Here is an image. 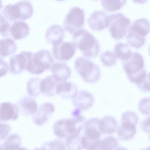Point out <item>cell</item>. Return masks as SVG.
Returning a JSON list of instances; mask_svg holds the SVG:
<instances>
[{"label":"cell","mask_w":150,"mask_h":150,"mask_svg":"<svg viewBox=\"0 0 150 150\" xmlns=\"http://www.w3.org/2000/svg\"><path fill=\"white\" fill-rule=\"evenodd\" d=\"M76 49V47L73 42L62 41L53 45L52 53L57 60L65 61L73 57Z\"/></svg>","instance_id":"30bf717a"},{"label":"cell","mask_w":150,"mask_h":150,"mask_svg":"<svg viewBox=\"0 0 150 150\" xmlns=\"http://www.w3.org/2000/svg\"><path fill=\"white\" fill-rule=\"evenodd\" d=\"M3 5L2 4V1L0 0V10L3 7Z\"/></svg>","instance_id":"7bdbcfd3"},{"label":"cell","mask_w":150,"mask_h":150,"mask_svg":"<svg viewBox=\"0 0 150 150\" xmlns=\"http://www.w3.org/2000/svg\"><path fill=\"white\" fill-rule=\"evenodd\" d=\"M100 141L99 138H92L84 135L81 137L82 148L89 150L99 149Z\"/></svg>","instance_id":"4dcf8cb0"},{"label":"cell","mask_w":150,"mask_h":150,"mask_svg":"<svg viewBox=\"0 0 150 150\" xmlns=\"http://www.w3.org/2000/svg\"><path fill=\"white\" fill-rule=\"evenodd\" d=\"M84 135L90 137L99 138L102 134L100 125V120L93 118L87 120L84 125Z\"/></svg>","instance_id":"44dd1931"},{"label":"cell","mask_w":150,"mask_h":150,"mask_svg":"<svg viewBox=\"0 0 150 150\" xmlns=\"http://www.w3.org/2000/svg\"><path fill=\"white\" fill-rule=\"evenodd\" d=\"M74 68L86 83H93L100 79V71L99 66L85 57L77 58L74 62Z\"/></svg>","instance_id":"277c9868"},{"label":"cell","mask_w":150,"mask_h":150,"mask_svg":"<svg viewBox=\"0 0 150 150\" xmlns=\"http://www.w3.org/2000/svg\"><path fill=\"white\" fill-rule=\"evenodd\" d=\"M16 45L14 41L9 38L0 40V55L1 57L10 56L16 51Z\"/></svg>","instance_id":"603a6c76"},{"label":"cell","mask_w":150,"mask_h":150,"mask_svg":"<svg viewBox=\"0 0 150 150\" xmlns=\"http://www.w3.org/2000/svg\"><path fill=\"white\" fill-rule=\"evenodd\" d=\"M138 88L144 92L149 91V75L148 76L142 81L137 84Z\"/></svg>","instance_id":"74e56055"},{"label":"cell","mask_w":150,"mask_h":150,"mask_svg":"<svg viewBox=\"0 0 150 150\" xmlns=\"http://www.w3.org/2000/svg\"><path fill=\"white\" fill-rule=\"evenodd\" d=\"M109 31L111 37L116 40L122 38L126 35L130 20L121 13L108 16Z\"/></svg>","instance_id":"8992f818"},{"label":"cell","mask_w":150,"mask_h":150,"mask_svg":"<svg viewBox=\"0 0 150 150\" xmlns=\"http://www.w3.org/2000/svg\"><path fill=\"white\" fill-rule=\"evenodd\" d=\"M69 119H62L57 121L53 126L54 135L60 139L80 134L85 118L81 114L73 116Z\"/></svg>","instance_id":"7a4b0ae2"},{"label":"cell","mask_w":150,"mask_h":150,"mask_svg":"<svg viewBox=\"0 0 150 150\" xmlns=\"http://www.w3.org/2000/svg\"><path fill=\"white\" fill-rule=\"evenodd\" d=\"M11 130V127L8 125L0 122V139H3L7 137Z\"/></svg>","instance_id":"8d00e7d4"},{"label":"cell","mask_w":150,"mask_h":150,"mask_svg":"<svg viewBox=\"0 0 150 150\" xmlns=\"http://www.w3.org/2000/svg\"><path fill=\"white\" fill-rule=\"evenodd\" d=\"M114 52L116 57L122 60L128 58L132 54V51L128 45L122 42L117 43L116 44Z\"/></svg>","instance_id":"83f0119b"},{"label":"cell","mask_w":150,"mask_h":150,"mask_svg":"<svg viewBox=\"0 0 150 150\" xmlns=\"http://www.w3.org/2000/svg\"><path fill=\"white\" fill-rule=\"evenodd\" d=\"M87 22L90 28L96 31L107 28L109 24L108 16L101 11H94L89 16Z\"/></svg>","instance_id":"5bb4252c"},{"label":"cell","mask_w":150,"mask_h":150,"mask_svg":"<svg viewBox=\"0 0 150 150\" xmlns=\"http://www.w3.org/2000/svg\"><path fill=\"white\" fill-rule=\"evenodd\" d=\"M56 0L58 1H63L64 0Z\"/></svg>","instance_id":"ee69618b"},{"label":"cell","mask_w":150,"mask_h":150,"mask_svg":"<svg viewBox=\"0 0 150 150\" xmlns=\"http://www.w3.org/2000/svg\"><path fill=\"white\" fill-rule=\"evenodd\" d=\"M94 99L92 94L87 91L78 92L72 98V102L76 108L81 111L88 110L93 105Z\"/></svg>","instance_id":"9a60e30c"},{"label":"cell","mask_w":150,"mask_h":150,"mask_svg":"<svg viewBox=\"0 0 150 150\" xmlns=\"http://www.w3.org/2000/svg\"><path fill=\"white\" fill-rule=\"evenodd\" d=\"M100 125L102 133L110 134L116 130L117 124L114 117L105 116L100 120Z\"/></svg>","instance_id":"cb8c5ba5"},{"label":"cell","mask_w":150,"mask_h":150,"mask_svg":"<svg viewBox=\"0 0 150 150\" xmlns=\"http://www.w3.org/2000/svg\"><path fill=\"white\" fill-rule=\"evenodd\" d=\"M141 127L142 129L144 132L147 133H149V117L143 120L141 123Z\"/></svg>","instance_id":"ab89813d"},{"label":"cell","mask_w":150,"mask_h":150,"mask_svg":"<svg viewBox=\"0 0 150 150\" xmlns=\"http://www.w3.org/2000/svg\"><path fill=\"white\" fill-rule=\"evenodd\" d=\"M20 136L16 134L10 135L0 147V150H16L21 144Z\"/></svg>","instance_id":"484cf974"},{"label":"cell","mask_w":150,"mask_h":150,"mask_svg":"<svg viewBox=\"0 0 150 150\" xmlns=\"http://www.w3.org/2000/svg\"></svg>","instance_id":"bcb514c9"},{"label":"cell","mask_w":150,"mask_h":150,"mask_svg":"<svg viewBox=\"0 0 150 150\" xmlns=\"http://www.w3.org/2000/svg\"><path fill=\"white\" fill-rule=\"evenodd\" d=\"M54 60L49 51L42 49L33 54L28 61L25 69L33 74H39L50 69Z\"/></svg>","instance_id":"5b68a950"},{"label":"cell","mask_w":150,"mask_h":150,"mask_svg":"<svg viewBox=\"0 0 150 150\" xmlns=\"http://www.w3.org/2000/svg\"><path fill=\"white\" fill-rule=\"evenodd\" d=\"M122 64L123 70L130 81L145 70L144 58L137 52L132 53L129 57L122 60Z\"/></svg>","instance_id":"ba28073f"},{"label":"cell","mask_w":150,"mask_h":150,"mask_svg":"<svg viewBox=\"0 0 150 150\" xmlns=\"http://www.w3.org/2000/svg\"><path fill=\"white\" fill-rule=\"evenodd\" d=\"M58 82L51 75L45 77L41 80L40 90L41 93L47 97L54 96L56 94Z\"/></svg>","instance_id":"7402d4cb"},{"label":"cell","mask_w":150,"mask_h":150,"mask_svg":"<svg viewBox=\"0 0 150 150\" xmlns=\"http://www.w3.org/2000/svg\"><path fill=\"white\" fill-rule=\"evenodd\" d=\"M8 70L7 63L0 57V78L5 75Z\"/></svg>","instance_id":"f35d334b"},{"label":"cell","mask_w":150,"mask_h":150,"mask_svg":"<svg viewBox=\"0 0 150 150\" xmlns=\"http://www.w3.org/2000/svg\"><path fill=\"white\" fill-rule=\"evenodd\" d=\"M41 79L38 77H33L27 82L26 89L28 94L30 96L36 97L41 93L40 83Z\"/></svg>","instance_id":"4316f807"},{"label":"cell","mask_w":150,"mask_h":150,"mask_svg":"<svg viewBox=\"0 0 150 150\" xmlns=\"http://www.w3.org/2000/svg\"><path fill=\"white\" fill-rule=\"evenodd\" d=\"M126 0H101V5L106 11L112 12L120 10Z\"/></svg>","instance_id":"f1b7e54d"},{"label":"cell","mask_w":150,"mask_h":150,"mask_svg":"<svg viewBox=\"0 0 150 150\" xmlns=\"http://www.w3.org/2000/svg\"><path fill=\"white\" fill-rule=\"evenodd\" d=\"M138 108L140 112L145 115L150 114L149 98H145L142 99L138 104Z\"/></svg>","instance_id":"d590c367"},{"label":"cell","mask_w":150,"mask_h":150,"mask_svg":"<svg viewBox=\"0 0 150 150\" xmlns=\"http://www.w3.org/2000/svg\"><path fill=\"white\" fill-rule=\"evenodd\" d=\"M149 30L148 20L144 18L138 19L128 28L126 38L134 44H144L146 42L145 37Z\"/></svg>","instance_id":"52a82bcc"},{"label":"cell","mask_w":150,"mask_h":150,"mask_svg":"<svg viewBox=\"0 0 150 150\" xmlns=\"http://www.w3.org/2000/svg\"><path fill=\"white\" fill-rule=\"evenodd\" d=\"M100 58L103 65L108 67L115 65L117 60V57L114 53L109 50L101 53L100 55Z\"/></svg>","instance_id":"1f68e13d"},{"label":"cell","mask_w":150,"mask_h":150,"mask_svg":"<svg viewBox=\"0 0 150 150\" xmlns=\"http://www.w3.org/2000/svg\"><path fill=\"white\" fill-rule=\"evenodd\" d=\"M81 137L79 134L67 137L65 138L64 144L66 149L73 150L82 149Z\"/></svg>","instance_id":"f546056e"},{"label":"cell","mask_w":150,"mask_h":150,"mask_svg":"<svg viewBox=\"0 0 150 150\" xmlns=\"http://www.w3.org/2000/svg\"><path fill=\"white\" fill-rule=\"evenodd\" d=\"M18 111L16 105L10 102L0 104V121L14 120L18 117Z\"/></svg>","instance_id":"d6986e66"},{"label":"cell","mask_w":150,"mask_h":150,"mask_svg":"<svg viewBox=\"0 0 150 150\" xmlns=\"http://www.w3.org/2000/svg\"></svg>","instance_id":"7dc6e473"},{"label":"cell","mask_w":150,"mask_h":150,"mask_svg":"<svg viewBox=\"0 0 150 150\" xmlns=\"http://www.w3.org/2000/svg\"><path fill=\"white\" fill-rule=\"evenodd\" d=\"M6 22L5 18L0 13V30Z\"/></svg>","instance_id":"60d3db41"},{"label":"cell","mask_w":150,"mask_h":150,"mask_svg":"<svg viewBox=\"0 0 150 150\" xmlns=\"http://www.w3.org/2000/svg\"><path fill=\"white\" fill-rule=\"evenodd\" d=\"M136 132V125L129 123H122L118 128L117 133L122 140L127 141L132 139Z\"/></svg>","instance_id":"d4e9b609"},{"label":"cell","mask_w":150,"mask_h":150,"mask_svg":"<svg viewBox=\"0 0 150 150\" xmlns=\"http://www.w3.org/2000/svg\"><path fill=\"white\" fill-rule=\"evenodd\" d=\"M12 23L11 25L9 23L6 38H13L15 40H20L28 35L30 28L27 24L20 21H16Z\"/></svg>","instance_id":"7c38bea8"},{"label":"cell","mask_w":150,"mask_h":150,"mask_svg":"<svg viewBox=\"0 0 150 150\" xmlns=\"http://www.w3.org/2000/svg\"><path fill=\"white\" fill-rule=\"evenodd\" d=\"M65 35L64 29L61 25L54 24L48 28L45 37L48 42L53 45L63 41Z\"/></svg>","instance_id":"ac0fdd59"},{"label":"cell","mask_w":150,"mask_h":150,"mask_svg":"<svg viewBox=\"0 0 150 150\" xmlns=\"http://www.w3.org/2000/svg\"><path fill=\"white\" fill-rule=\"evenodd\" d=\"M42 149L46 150H66L65 145L62 142L56 139L47 142L42 145Z\"/></svg>","instance_id":"836d02e7"},{"label":"cell","mask_w":150,"mask_h":150,"mask_svg":"<svg viewBox=\"0 0 150 150\" xmlns=\"http://www.w3.org/2000/svg\"><path fill=\"white\" fill-rule=\"evenodd\" d=\"M16 105L20 113L28 115H33L38 108L37 102L33 98L26 96L22 98L17 102Z\"/></svg>","instance_id":"e0dca14e"},{"label":"cell","mask_w":150,"mask_h":150,"mask_svg":"<svg viewBox=\"0 0 150 150\" xmlns=\"http://www.w3.org/2000/svg\"><path fill=\"white\" fill-rule=\"evenodd\" d=\"M54 110V105L52 103L50 102L42 103L33 114V122L37 126L44 125L48 121Z\"/></svg>","instance_id":"4fadbf2b"},{"label":"cell","mask_w":150,"mask_h":150,"mask_svg":"<svg viewBox=\"0 0 150 150\" xmlns=\"http://www.w3.org/2000/svg\"><path fill=\"white\" fill-rule=\"evenodd\" d=\"M51 68L52 76L58 82L65 81L71 76V69L65 63H54Z\"/></svg>","instance_id":"2e32d148"},{"label":"cell","mask_w":150,"mask_h":150,"mask_svg":"<svg viewBox=\"0 0 150 150\" xmlns=\"http://www.w3.org/2000/svg\"><path fill=\"white\" fill-rule=\"evenodd\" d=\"M119 145L118 140L112 136L106 137L100 141L99 147L100 150H115Z\"/></svg>","instance_id":"d6a6232c"},{"label":"cell","mask_w":150,"mask_h":150,"mask_svg":"<svg viewBox=\"0 0 150 150\" xmlns=\"http://www.w3.org/2000/svg\"><path fill=\"white\" fill-rule=\"evenodd\" d=\"M78 87L76 84L64 81L58 84L56 94L62 98H72L78 92Z\"/></svg>","instance_id":"ffe728a7"},{"label":"cell","mask_w":150,"mask_h":150,"mask_svg":"<svg viewBox=\"0 0 150 150\" xmlns=\"http://www.w3.org/2000/svg\"><path fill=\"white\" fill-rule=\"evenodd\" d=\"M138 120L137 114L132 111H126L122 115V123H129L136 125L138 123Z\"/></svg>","instance_id":"e575fe53"},{"label":"cell","mask_w":150,"mask_h":150,"mask_svg":"<svg viewBox=\"0 0 150 150\" xmlns=\"http://www.w3.org/2000/svg\"><path fill=\"white\" fill-rule=\"evenodd\" d=\"M132 1L134 3L143 4L146 2L147 0H132Z\"/></svg>","instance_id":"b9f144b4"},{"label":"cell","mask_w":150,"mask_h":150,"mask_svg":"<svg viewBox=\"0 0 150 150\" xmlns=\"http://www.w3.org/2000/svg\"><path fill=\"white\" fill-rule=\"evenodd\" d=\"M33 54L31 52L23 51L11 57L9 63V72L14 75L20 74L25 69L28 61Z\"/></svg>","instance_id":"8fae6325"},{"label":"cell","mask_w":150,"mask_h":150,"mask_svg":"<svg viewBox=\"0 0 150 150\" xmlns=\"http://www.w3.org/2000/svg\"><path fill=\"white\" fill-rule=\"evenodd\" d=\"M85 16L84 11L82 9L78 7L71 8L63 22L66 31L72 34L77 30L82 28L84 24Z\"/></svg>","instance_id":"9c48e42d"},{"label":"cell","mask_w":150,"mask_h":150,"mask_svg":"<svg viewBox=\"0 0 150 150\" xmlns=\"http://www.w3.org/2000/svg\"><path fill=\"white\" fill-rule=\"evenodd\" d=\"M73 42L86 58L96 57L100 50L98 40L90 33L84 29L75 31L72 36Z\"/></svg>","instance_id":"6da1fadb"},{"label":"cell","mask_w":150,"mask_h":150,"mask_svg":"<svg viewBox=\"0 0 150 150\" xmlns=\"http://www.w3.org/2000/svg\"><path fill=\"white\" fill-rule=\"evenodd\" d=\"M33 13L31 4L26 0H22L13 4L6 5L2 11L5 19L8 22L24 20L30 18Z\"/></svg>","instance_id":"3957f363"},{"label":"cell","mask_w":150,"mask_h":150,"mask_svg":"<svg viewBox=\"0 0 150 150\" xmlns=\"http://www.w3.org/2000/svg\"><path fill=\"white\" fill-rule=\"evenodd\" d=\"M1 57L0 56V57Z\"/></svg>","instance_id":"f6af8a7d"}]
</instances>
